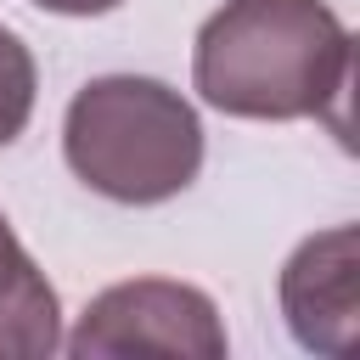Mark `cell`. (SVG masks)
Instances as JSON below:
<instances>
[{"instance_id": "obj_1", "label": "cell", "mask_w": 360, "mask_h": 360, "mask_svg": "<svg viewBox=\"0 0 360 360\" xmlns=\"http://www.w3.org/2000/svg\"><path fill=\"white\" fill-rule=\"evenodd\" d=\"M354 79V39L326 0H225L191 51V84L231 118H332L338 135Z\"/></svg>"}, {"instance_id": "obj_2", "label": "cell", "mask_w": 360, "mask_h": 360, "mask_svg": "<svg viewBox=\"0 0 360 360\" xmlns=\"http://www.w3.org/2000/svg\"><path fill=\"white\" fill-rule=\"evenodd\" d=\"M62 158L90 191L146 208L180 197L197 180L202 124L174 84L146 73H107L68 101Z\"/></svg>"}, {"instance_id": "obj_3", "label": "cell", "mask_w": 360, "mask_h": 360, "mask_svg": "<svg viewBox=\"0 0 360 360\" xmlns=\"http://www.w3.org/2000/svg\"><path fill=\"white\" fill-rule=\"evenodd\" d=\"M73 360L90 354H180V360H219L225 354V321L214 298L191 281H118L96 292L79 315V326L62 338Z\"/></svg>"}, {"instance_id": "obj_4", "label": "cell", "mask_w": 360, "mask_h": 360, "mask_svg": "<svg viewBox=\"0 0 360 360\" xmlns=\"http://www.w3.org/2000/svg\"><path fill=\"white\" fill-rule=\"evenodd\" d=\"M354 270H360V236L354 225H332L292 248L281 264V315L292 338L315 354H349L354 349Z\"/></svg>"}, {"instance_id": "obj_5", "label": "cell", "mask_w": 360, "mask_h": 360, "mask_svg": "<svg viewBox=\"0 0 360 360\" xmlns=\"http://www.w3.org/2000/svg\"><path fill=\"white\" fill-rule=\"evenodd\" d=\"M62 349V304L34 253L0 214V360H39Z\"/></svg>"}, {"instance_id": "obj_6", "label": "cell", "mask_w": 360, "mask_h": 360, "mask_svg": "<svg viewBox=\"0 0 360 360\" xmlns=\"http://www.w3.org/2000/svg\"><path fill=\"white\" fill-rule=\"evenodd\" d=\"M34 96H39V68H34L28 45L0 22V146H11L28 129Z\"/></svg>"}, {"instance_id": "obj_7", "label": "cell", "mask_w": 360, "mask_h": 360, "mask_svg": "<svg viewBox=\"0 0 360 360\" xmlns=\"http://www.w3.org/2000/svg\"><path fill=\"white\" fill-rule=\"evenodd\" d=\"M39 11H56V17H101V11H112V6H124V0H34Z\"/></svg>"}]
</instances>
